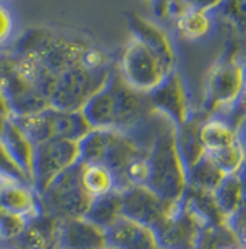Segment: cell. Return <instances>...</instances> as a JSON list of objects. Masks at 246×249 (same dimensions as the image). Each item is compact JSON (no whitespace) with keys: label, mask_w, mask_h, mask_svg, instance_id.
<instances>
[{"label":"cell","mask_w":246,"mask_h":249,"mask_svg":"<svg viewBox=\"0 0 246 249\" xmlns=\"http://www.w3.org/2000/svg\"><path fill=\"white\" fill-rule=\"evenodd\" d=\"M199 138L204 146L206 156L225 151L240 142L238 133L233 124L222 117H212L199 126Z\"/></svg>","instance_id":"4fadbf2b"},{"label":"cell","mask_w":246,"mask_h":249,"mask_svg":"<svg viewBox=\"0 0 246 249\" xmlns=\"http://www.w3.org/2000/svg\"><path fill=\"white\" fill-rule=\"evenodd\" d=\"M62 249H105L109 248L107 231L86 217L68 218L60 231Z\"/></svg>","instance_id":"7c38bea8"},{"label":"cell","mask_w":246,"mask_h":249,"mask_svg":"<svg viewBox=\"0 0 246 249\" xmlns=\"http://www.w3.org/2000/svg\"><path fill=\"white\" fill-rule=\"evenodd\" d=\"M175 28L178 36L185 41L196 42L206 39L214 29L212 13L201 12V10L185 8L182 13L175 18Z\"/></svg>","instance_id":"e0dca14e"},{"label":"cell","mask_w":246,"mask_h":249,"mask_svg":"<svg viewBox=\"0 0 246 249\" xmlns=\"http://www.w3.org/2000/svg\"><path fill=\"white\" fill-rule=\"evenodd\" d=\"M44 194L50 211H55L67 220L84 217L93 202V197L84 191L79 180V163L55 178L44 189Z\"/></svg>","instance_id":"8992f818"},{"label":"cell","mask_w":246,"mask_h":249,"mask_svg":"<svg viewBox=\"0 0 246 249\" xmlns=\"http://www.w3.org/2000/svg\"><path fill=\"white\" fill-rule=\"evenodd\" d=\"M214 201L220 213L237 215L245 204V185L235 175H227L214 189Z\"/></svg>","instance_id":"d6986e66"},{"label":"cell","mask_w":246,"mask_h":249,"mask_svg":"<svg viewBox=\"0 0 246 249\" xmlns=\"http://www.w3.org/2000/svg\"><path fill=\"white\" fill-rule=\"evenodd\" d=\"M237 222L238 225V231H240V238H242L243 246H246V213H237Z\"/></svg>","instance_id":"cb8c5ba5"},{"label":"cell","mask_w":246,"mask_h":249,"mask_svg":"<svg viewBox=\"0 0 246 249\" xmlns=\"http://www.w3.org/2000/svg\"><path fill=\"white\" fill-rule=\"evenodd\" d=\"M132 28H133V34H136V36L144 39V41L154 49V52L162 58L164 63L167 65L172 71H175L177 57H175V49L172 46V41H170L169 34L165 33L162 28H159L157 24L151 23L148 19H143L139 17L133 18Z\"/></svg>","instance_id":"5bb4252c"},{"label":"cell","mask_w":246,"mask_h":249,"mask_svg":"<svg viewBox=\"0 0 246 249\" xmlns=\"http://www.w3.org/2000/svg\"><path fill=\"white\" fill-rule=\"evenodd\" d=\"M159 249H196L198 225L191 212H187L173 201L165 215L152 227Z\"/></svg>","instance_id":"ba28073f"},{"label":"cell","mask_w":246,"mask_h":249,"mask_svg":"<svg viewBox=\"0 0 246 249\" xmlns=\"http://www.w3.org/2000/svg\"><path fill=\"white\" fill-rule=\"evenodd\" d=\"M240 104L245 107V110H246V86H245V91H243V94H242V99H240Z\"/></svg>","instance_id":"d4e9b609"},{"label":"cell","mask_w":246,"mask_h":249,"mask_svg":"<svg viewBox=\"0 0 246 249\" xmlns=\"http://www.w3.org/2000/svg\"><path fill=\"white\" fill-rule=\"evenodd\" d=\"M246 86V63L225 57L209 70L206 79V110L222 112L237 106Z\"/></svg>","instance_id":"5b68a950"},{"label":"cell","mask_w":246,"mask_h":249,"mask_svg":"<svg viewBox=\"0 0 246 249\" xmlns=\"http://www.w3.org/2000/svg\"><path fill=\"white\" fill-rule=\"evenodd\" d=\"M13 122L36 146L54 139L81 141L93 129L81 110L68 112L55 107H47L44 110L24 115H15Z\"/></svg>","instance_id":"7a4b0ae2"},{"label":"cell","mask_w":246,"mask_h":249,"mask_svg":"<svg viewBox=\"0 0 246 249\" xmlns=\"http://www.w3.org/2000/svg\"><path fill=\"white\" fill-rule=\"evenodd\" d=\"M109 246L114 249H159L154 228L122 215L107 230Z\"/></svg>","instance_id":"30bf717a"},{"label":"cell","mask_w":246,"mask_h":249,"mask_svg":"<svg viewBox=\"0 0 246 249\" xmlns=\"http://www.w3.org/2000/svg\"><path fill=\"white\" fill-rule=\"evenodd\" d=\"M24 228V217L18 215V213H10V212H3V223H2V233L3 236L12 238L17 236L23 231Z\"/></svg>","instance_id":"44dd1931"},{"label":"cell","mask_w":246,"mask_h":249,"mask_svg":"<svg viewBox=\"0 0 246 249\" xmlns=\"http://www.w3.org/2000/svg\"><path fill=\"white\" fill-rule=\"evenodd\" d=\"M2 206L3 212L18 213L23 217L36 211V202L31 191L8 173H3L2 180Z\"/></svg>","instance_id":"2e32d148"},{"label":"cell","mask_w":246,"mask_h":249,"mask_svg":"<svg viewBox=\"0 0 246 249\" xmlns=\"http://www.w3.org/2000/svg\"><path fill=\"white\" fill-rule=\"evenodd\" d=\"M79 180L93 199L115 191V173L105 163L79 162Z\"/></svg>","instance_id":"9a60e30c"},{"label":"cell","mask_w":246,"mask_h":249,"mask_svg":"<svg viewBox=\"0 0 246 249\" xmlns=\"http://www.w3.org/2000/svg\"><path fill=\"white\" fill-rule=\"evenodd\" d=\"M149 99L155 110L164 113L170 120L182 124L188 122L187 94H185L182 78L177 71H173L159 88L149 92Z\"/></svg>","instance_id":"8fae6325"},{"label":"cell","mask_w":246,"mask_h":249,"mask_svg":"<svg viewBox=\"0 0 246 249\" xmlns=\"http://www.w3.org/2000/svg\"><path fill=\"white\" fill-rule=\"evenodd\" d=\"M173 201L177 199H165L149 186H128L122 191L123 215L149 227H154L165 215Z\"/></svg>","instance_id":"9c48e42d"},{"label":"cell","mask_w":246,"mask_h":249,"mask_svg":"<svg viewBox=\"0 0 246 249\" xmlns=\"http://www.w3.org/2000/svg\"><path fill=\"white\" fill-rule=\"evenodd\" d=\"M185 8L201 10V12L214 13L222 7L225 0H180Z\"/></svg>","instance_id":"7402d4cb"},{"label":"cell","mask_w":246,"mask_h":249,"mask_svg":"<svg viewBox=\"0 0 246 249\" xmlns=\"http://www.w3.org/2000/svg\"><path fill=\"white\" fill-rule=\"evenodd\" d=\"M13 33V17L7 7H2V41H8Z\"/></svg>","instance_id":"603a6c76"},{"label":"cell","mask_w":246,"mask_h":249,"mask_svg":"<svg viewBox=\"0 0 246 249\" xmlns=\"http://www.w3.org/2000/svg\"><path fill=\"white\" fill-rule=\"evenodd\" d=\"M149 108H154L149 94L136 91L118 70H112L104 86L89 99L81 112L91 128L127 131L144 120Z\"/></svg>","instance_id":"6da1fadb"},{"label":"cell","mask_w":246,"mask_h":249,"mask_svg":"<svg viewBox=\"0 0 246 249\" xmlns=\"http://www.w3.org/2000/svg\"><path fill=\"white\" fill-rule=\"evenodd\" d=\"M118 71L130 86L144 94L152 92L173 73L154 49L136 34H132L123 49Z\"/></svg>","instance_id":"3957f363"},{"label":"cell","mask_w":246,"mask_h":249,"mask_svg":"<svg viewBox=\"0 0 246 249\" xmlns=\"http://www.w3.org/2000/svg\"><path fill=\"white\" fill-rule=\"evenodd\" d=\"M123 215V202H122V193L114 191L105 196H100L93 199L91 207L84 217L93 223H96L100 228L107 230L112 227L120 217Z\"/></svg>","instance_id":"ac0fdd59"},{"label":"cell","mask_w":246,"mask_h":249,"mask_svg":"<svg viewBox=\"0 0 246 249\" xmlns=\"http://www.w3.org/2000/svg\"><path fill=\"white\" fill-rule=\"evenodd\" d=\"M219 10L224 18L232 23L240 36L246 39V0H225Z\"/></svg>","instance_id":"ffe728a7"},{"label":"cell","mask_w":246,"mask_h":249,"mask_svg":"<svg viewBox=\"0 0 246 249\" xmlns=\"http://www.w3.org/2000/svg\"><path fill=\"white\" fill-rule=\"evenodd\" d=\"M225 249H246V246H237V248H225Z\"/></svg>","instance_id":"484cf974"},{"label":"cell","mask_w":246,"mask_h":249,"mask_svg":"<svg viewBox=\"0 0 246 249\" xmlns=\"http://www.w3.org/2000/svg\"><path fill=\"white\" fill-rule=\"evenodd\" d=\"M151 163V180L148 186L165 199H177L185 188V162L177 141L165 129L155 136L152 152L148 156Z\"/></svg>","instance_id":"277c9868"},{"label":"cell","mask_w":246,"mask_h":249,"mask_svg":"<svg viewBox=\"0 0 246 249\" xmlns=\"http://www.w3.org/2000/svg\"><path fill=\"white\" fill-rule=\"evenodd\" d=\"M79 160H81L79 141L54 139L38 144L34 157V181L44 191L55 178L79 163Z\"/></svg>","instance_id":"52a82bcc"},{"label":"cell","mask_w":246,"mask_h":249,"mask_svg":"<svg viewBox=\"0 0 246 249\" xmlns=\"http://www.w3.org/2000/svg\"><path fill=\"white\" fill-rule=\"evenodd\" d=\"M105 249H114V248H110V246H109V248H105Z\"/></svg>","instance_id":"4316f807"}]
</instances>
